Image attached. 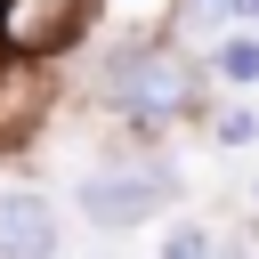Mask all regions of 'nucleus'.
Returning a JSON list of instances; mask_svg holds the SVG:
<instances>
[{"mask_svg": "<svg viewBox=\"0 0 259 259\" xmlns=\"http://www.w3.org/2000/svg\"><path fill=\"white\" fill-rule=\"evenodd\" d=\"M105 97L121 113H138V121H162V113H178L194 97V65L170 57V49H113L105 57Z\"/></svg>", "mask_w": 259, "mask_h": 259, "instance_id": "1", "label": "nucleus"}, {"mask_svg": "<svg viewBox=\"0 0 259 259\" xmlns=\"http://www.w3.org/2000/svg\"><path fill=\"white\" fill-rule=\"evenodd\" d=\"M170 194V162H121V170H89L81 178V219L89 227H138L154 219Z\"/></svg>", "mask_w": 259, "mask_h": 259, "instance_id": "2", "label": "nucleus"}, {"mask_svg": "<svg viewBox=\"0 0 259 259\" xmlns=\"http://www.w3.org/2000/svg\"><path fill=\"white\" fill-rule=\"evenodd\" d=\"M89 16H97V0H0V49L16 65L57 57L65 40L89 32Z\"/></svg>", "mask_w": 259, "mask_h": 259, "instance_id": "3", "label": "nucleus"}, {"mask_svg": "<svg viewBox=\"0 0 259 259\" xmlns=\"http://www.w3.org/2000/svg\"><path fill=\"white\" fill-rule=\"evenodd\" d=\"M57 251V210L32 186H0V259H49Z\"/></svg>", "mask_w": 259, "mask_h": 259, "instance_id": "4", "label": "nucleus"}, {"mask_svg": "<svg viewBox=\"0 0 259 259\" xmlns=\"http://www.w3.org/2000/svg\"><path fill=\"white\" fill-rule=\"evenodd\" d=\"M227 81H259V40L251 32H235V40H219V57H210Z\"/></svg>", "mask_w": 259, "mask_h": 259, "instance_id": "5", "label": "nucleus"}, {"mask_svg": "<svg viewBox=\"0 0 259 259\" xmlns=\"http://www.w3.org/2000/svg\"><path fill=\"white\" fill-rule=\"evenodd\" d=\"M162 259H210V235L202 227H170L162 235Z\"/></svg>", "mask_w": 259, "mask_h": 259, "instance_id": "6", "label": "nucleus"}, {"mask_svg": "<svg viewBox=\"0 0 259 259\" xmlns=\"http://www.w3.org/2000/svg\"><path fill=\"white\" fill-rule=\"evenodd\" d=\"M251 138H259V113H251V105H235V113L219 121V146H251Z\"/></svg>", "mask_w": 259, "mask_h": 259, "instance_id": "7", "label": "nucleus"}, {"mask_svg": "<svg viewBox=\"0 0 259 259\" xmlns=\"http://www.w3.org/2000/svg\"><path fill=\"white\" fill-rule=\"evenodd\" d=\"M219 16H235V0H186V24H194V32H210Z\"/></svg>", "mask_w": 259, "mask_h": 259, "instance_id": "8", "label": "nucleus"}, {"mask_svg": "<svg viewBox=\"0 0 259 259\" xmlns=\"http://www.w3.org/2000/svg\"><path fill=\"white\" fill-rule=\"evenodd\" d=\"M235 16H259V0H235Z\"/></svg>", "mask_w": 259, "mask_h": 259, "instance_id": "9", "label": "nucleus"}, {"mask_svg": "<svg viewBox=\"0 0 259 259\" xmlns=\"http://www.w3.org/2000/svg\"><path fill=\"white\" fill-rule=\"evenodd\" d=\"M227 259H243V251H227Z\"/></svg>", "mask_w": 259, "mask_h": 259, "instance_id": "10", "label": "nucleus"}, {"mask_svg": "<svg viewBox=\"0 0 259 259\" xmlns=\"http://www.w3.org/2000/svg\"><path fill=\"white\" fill-rule=\"evenodd\" d=\"M251 194H259V186H251Z\"/></svg>", "mask_w": 259, "mask_h": 259, "instance_id": "11", "label": "nucleus"}]
</instances>
